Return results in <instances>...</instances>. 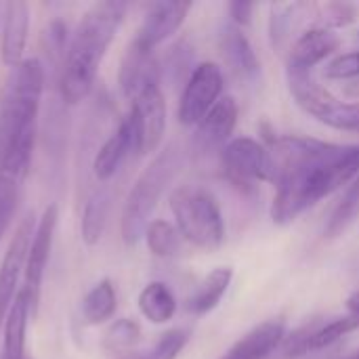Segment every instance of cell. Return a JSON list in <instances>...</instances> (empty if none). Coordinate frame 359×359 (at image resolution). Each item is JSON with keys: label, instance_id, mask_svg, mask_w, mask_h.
Instances as JSON below:
<instances>
[{"label": "cell", "instance_id": "obj_1", "mask_svg": "<svg viewBox=\"0 0 359 359\" xmlns=\"http://www.w3.org/2000/svg\"><path fill=\"white\" fill-rule=\"evenodd\" d=\"M276 164V225L294 223L305 210L351 185L359 177V145H339L311 137H280L269 147Z\"/></svg>", "mask_w": 359, "mask_h": 359}, {"label": "cell", "instance_id": "obj_2", "mask_svg": "<svg viewBox=\"0 0 359 359\" xmlns=\"http://www.w3.org/2000/svg\"><path fill=\"white\" fill-rule=\"evenodd\" d=\"M44 80L42 61L23 59L13 67L0 99V172L19 181L25 179L32 164Z\"/></svg>", "mask_w": 359, "mask_h": 359}, {"label": "cell", "instance_id": "obj_3", "mask_svg": "<svg viewBox=\"0 0 359 359\" xmlns=\"http://www.w3.org/2000/svg\"><path fill=\"white\" fill-rule=\"evenodd\" d=\"M126 2L105 0L93 4L78 21L59 69V97L65 105H76L88 97L109 44L120 29Z\"/></svg>", "mask_w": 359, "mask_h": 359}, {"label": "cell", "instance_id": "obj_4", "mask_svg": "<svg viewBox=\"0 0 359 359\" xmlns=\"http://www.w3.org/2000/svg\"><path fill=\"white\" fill-rule=\"evenodd\" d=\"M183 164L185 149L181 147V143L172 141L166 147H162L137 177L135 185L126 196L120 221V231L126 246H135L145 236L149 217L154 215L158 202L181 172Z\"/></svg>", "mask_w": 359, "mask_h": 359}, {"label": "cell", "instance_id": "obj_5", "mask_svg": "<svg viewBox=\"0 0 359 359\" xmlns=\"http://www.w3.org/2000/svg\"><path fill=\"white\" fill-rule=\"evenodd\" d=\"M175 225L185 242L212 252L225 242V219L219 200L204 187L181 185L168 198Z\"/></svg>", "mask_w": 359, "mask_h": 359}, {"label": "cell", "instance_id": "obj_6", "mask_svg": "<svg viewBox=\"0 0 359 359\" xmlns=\"http://www.w3.org/2000/svg\"><path fill=\"white\" fill-rule=\"evenodd\" d=\"M288 88L297 105L318 122L334 130L359 133V101L337 99L307 69H288Z\"/></svg>", "mask_w": 359, "mask_h": 359}, {"label": "cell", "instance_id": "obj_7", "mask_svg": "<svg viewBox=\"0 0 359 359\" xmlns=\"http://www.w3.org/2000/svg\"><path fill=\"white\" fill-rule=\"evenodd\" d=\"M225 177L244 194L252 191L257 183L276 179L273 156L267 145L252 137L231 139L221 151Z\"/></svg>", "mask_w": 359, "mask_h": 359}, {"label": "cell", "instance_id": "obj_8", "mask_svg": "<svg viewBox=\"0 0 359 359\" xmlns=\"http://www.w3.org/2000/svg\"><path fill=\"white\" fill-rule=\"evenodd\" d=\"M225 88V78H223V69L208 61V63H200L194 67V72L189 74L181 99H179V109H177V118L183 126H196L221 99Z\"/></svg>", "mask_w": 359, "mask_h": 359}, {"label": "cell", "instance_id": "obj_9", "mask_svg": "<svg viewBox=\"0 0 359 359\" xmlns=\"http://www.w3.org/2000/svg\"><path fill=\"white\" fill-rule=\"evenodd\" d=\"M130 101L128 116L135 124L139 156L154 154L166 133V99L160 82L145 84Z\"/></svg>", "mask_w": 359, "mask_h": 359}, {"label": "cell", "instance_id": "obj_10", "mask_svg": "<svg viewBox=\"0 0 359 359\" xmlns=\"http://www.w3.org/2000/svg\"><path fill=\"white\" fill-rule=\"evenodd\" d=\"M57 221H59V208H57V204H48L44 208L42 217L38 219L34 236H32L27 263H25V286H23L27 301H29L32 318H36V313H38L40 288H42L44 271L48 265V257H50V248H53V240H55V231H57Z\"/></svg>", "mask_w": 359, "mask_h": 359}, {"label": "cell", "instance_id": "obj_11", "mask_svg": "<svg viewBox=\"0 0 359 359\" xmlns=\"http://www.w3.org/2000/svg\"><path fill=\"white\" fill-rule=\"evenodd\" d=\"M238 101L233 97H221L217 105L196 124L191 151L196 158H210L221 154L231 141V135L238 124Z\"/></svg>", "mask_w": 359, "mask_h": 359}, {"label": "cell", "instance_id": "obj_12", "mask_svg": "<svg viewBox=\"0 0 359 359\" xmlns=\"http://www.w3.org/2000/svg\"><path fill=\"white\" fill-rule=\"evenodd\" d=\"M34 229H36L34 215L27 212L21 219L19 227L15 229L11 242H8V248L4 252V259L0 263V328L4 326L8 309L17 297L19 276L25 273V263H27V252H29Z\"/></svg>", "mask_w": 359, "mask_h": 359}, {"label": "cell", "instance_id": "obj_13", "mask_svg": "<svg viewBox=\"0 0 359 359\" xmlns=\"http://www.w3.org/2000/svg\"><path fill=\"white\" fill-rule=\"evenodd\" d=\"M355 330H359V324L351 316H343L332 322H311L286 337L282 349L286 358H301L313 351L328 349Z\"/></svg>", "mask_w": 359, "mask_h": 359}, {"label": "cell", "instance_id": "obj_14", "mask_svg": "<svg viewBox=\"0 0 359 359\" xmlns=\"http://www.w3.org/2000/svg\"><path fill=\"white\" fill-rule=\"evenodd\" d=\"M189 11H191V2H175V0L154 2L149 4L135 38L154 50L158 44L166 42L170 36H175L181 29Z\"/></svg>", "mask_w": 359, "mask_h": 359}, {"label": "cell", "instance_id": "obj_15", "mask_svg": "<svg viewBox=\"0 0 359 359\" xmlns=\"http://www.w3.org/2000/svg\"><path fill=\"white\" fill-rule=\"evenodd\" d=\"M120 88L124 97L133 99L145 84L162 80V67L151 48L141 44L137 38L130 40L122 63H120Z\"/></svg>", "mask_w": 359, "mask_h": 359}, {"label": "cell", "instance_id": "obj_16", "mask_svg": "<svg viewBox=\"0 0 359 359\" xmlns=\"http://www.w3.org/2000/svg\"><path fill=\"white\" fill-rule=\"evenodd\" d=\"M139 156V147H137V133H135V124L130 120V116H126L116 133L99 147L95 160H93V172L101 183H107L111 177H116V172L120 170V166L124 164V160L128 156Z\"/></svg>", "mask_w": 359, "mask_h": 359}, {"label": "cell", "instance_id": "obj_17", "mask_svg": "<svg viewBox=\"0 0 359 359\" xmlns=\"http://www.w3.org/2000/svg\"><path fill=\"white\" fill-rule=\"evenodd\" d=\"M284 341L286 322L282 318H271L248 330L227 349V353L221 359H267L284 345Z\"/></svg>", "mask_w": 359, "mask_h": 359}, {"label": "cell", "instance_id": "obj_18", "mask_svg": "<svg viewBox=\"0 0 359 359\" xmlns=\"http://www.w3.org/2000/svg\"><path fill=\"white\" fill-rule=\"evenodd\" d=\"M341 48V38L334 29L324 25L305 29L288 53V69H307L311 72L318 63L328 59L334 50Z\"/></svg>", "mask_w": 359, "mask_h": 359}, {"label": "cell", "instance_id": "obj_19", "mask_svg": "<svg viewBox=\"0 0 359 359\" xmlns=\"http://www.w3.org/2000/svg\"><path fill=\"white\" fill-rule=\"evenodd\" d=\"M29 32V4L21 0H11L4 4L2 42L0 57L8 67H17L23 61V50Z\"/></svg>", "mask_w": 359, "mask_h": 359}, {"label": "cell", "instance_id": "obj_20", "mask_svg": "<svg viewBox=\"0 0 359 359\" xmlns=\"http://www.w3.org/2000/svg\"><path fill=\"white\" fill-rule=\"evenodd\" d=\"M221 50L225 57V63L229 69L242 78V80H257L261 74V61L248 40V36L242 32V27L227 25L221 34Z\"/></svg>", "mask_w": 359, "mask_h": 359}, {"label": "cell", "instance_id": "obj_21", "mask_svg": "<svg viewBox=\"0 0 359 359\" xmlns=\"http://www.w3.org/2000/svg\"><path fill=\"white\" fill-rule=\"evenodd\" d=\"M32 318L29 311V301L25 290H19L8 316L2 326V355L0 359H25V330L27 322Z\"/></svg>", "mask_w": 359, "mask_h": 359}, {"label": "cell", "instance_id": "obj_22", "mask_svg": "<svg viewBox=\"0 0 359 359\" xmlns=\"http://www.w3.org/2000/svg\"><path fill=\"white\" fill-rule=\"evenodd\" d=\"M233 280L231 267H215L196 288V292L187 299V311L194 316H206L219 307L223 297L227 294Z\"/></svg>", "mask_w": 359, "mask_h": 359}, {"label": "cell", "instance_id": "obj_23", "mask_svg": "<svg viewBox=\"0 0 359 359\" xmlns=\"http://www.w3.org/2000/svg\"><path fill=\"white\" fill-rule=\"evenodd\" d=\"M109 210H111V191L107 187L95 189L84 204L82 225H80L82 242L86 246H97L101 242L107 227Z\"/></svg>", "mask_w": 359, "mask_h": 359}, {"label": "cell", "instance_id": "obj_24", "mask_svg": "<svg viewBox=\"0 0 359 359\" xmlns=\"http://www.w3.org/2000/svg\"><path fill=\"white\" fill-rule=\"evenodd\" d=\"M139 311L151 324H166L177 313V297L164 282H149L139 294Z\"/></svg>", "mask_w": 359, "mask_h": 359}, {"label": "cell", "instance_id": "obj_25", "mask_svg": "<svg viewBox=\"0 0 359 359\" xmlns=\"http://www.w3.org/2000/svg\"><path fill=\"white\" fill-rule=\"evenodd\" d=\"M118 307V297L111 280H101L97 282L86 297L82 299V318L88 326H99L111 320Z\"/></svg>", "mask_w": 359, "mask_h": 359}, {"label": "cell", "instance_id": "obj_26", "mask_svg": "<svg viewBox=\"0 0 359 359\" xmlns=\"http://www.w3.org/2000/svg\"><path fill=\"white\" fill-rule=\"evenodd\" d=\"M143 238H145L149 252L158 259H175L183 246V236L179 233L177 225H172L164 219L149 221Z\"/></svg>", "mask_w": 359, "mask_h": 359}, {"label": "cell", "instance_id": "obj_27", "mask_svg": "<svg viewBox=\"0 0 359 359\" xmlns=\"http://www.w3.org/2000/svg\"><path fill=\"white\" fill-rule=\"evenodd\" d=\"M359 217V177L347 187L343 200L339 202V206L334 208L328 225H326V238L334 240L339 236H343Z\"/></svg>", "mask_w": 359, "mask_h": 359}, {"label": "cell", "instance_id": "obj_28", "mask_svg": "<svg viewBox=\"0 0 359 359\" xmlns=\"http://www.w3.org/2000/svg\"><path fill=\"white\" fill-rule=\"evenodd\" d=\"M141 341V328L135 320H118L116 324L109 326V330L105 332L103 345L109 353L118 355L120 359L128 358L133 353V349L139 345Z\"/></svg>", "mask_w": 359, "mask_h": 359}, {"label": "cell", "instance_id": "obj_29", "mask_svg": "<svg viewBox=\"0 0 359 359\" xmlns=\"http://www.w3.org/2000/svg\"><path fill=\"white\" fill-rule=\"evenodd\" d=\"M187 343H189V332L185 328H172V330L164 332L154 343L151 349L141 351V353H130L124 359H177Z\"/></svg>", "mask_w": 359, "mask_h": 359}, {"label": "cell", "instance_id": "obj_30", "mask_svg": "<svg viewBox=\"0 0 359 359\" xmlns=\"http://www.w3.org/2000/svg\"><path fill=\"white\" fill-rule=\"evenodd\" d=\"M19 189L21 181L0 172V240L6 233V229L13 223V217L17 212V202H19Z\"/></svg>", "mask_w": 359, "mask_h": 359}, {"label": "cell", "instance_id": "obj_31", "mask_svg": "<svg viewBox=\"0 0 359 359\" xmlns=\"http://www.w3.org/2000/svg\"><path fill=\"white\" fill-rule=\"evenodd\" d=\"M42 44H44V53L48 55V61L53 65H63V57L67 50V25L61 19H53L44 32H42Z\"/></svg>", "mask_w": 359, "mask_h": 359}, {"label": "cell", "instance_id": "obj_32", "mask_svg": "<svg viewBox=\"0 0 359 359\" xmlns=\"http://www.w3.org/2000/svg\"><path fill=\"white\" fill-rule=\"evenodd\" d=\"M324 76L328 80H353V78H359V50L343 53V55L334 57L326 65Z\"/></svg>", "mask_w": 359, "mask_h": 359}, {"label": "cell", "instance_id": "obj_33", "mask_svg": "<svg viewBox=\"0 0 359 359\" xmlns=\"http://www.w3.org/2000/svg\"><path fill=\"white\" fill-rule=\"evenodd\" d=\"M355 17H358V11L351 4L332 2V4H326L324 6V27H328V29L349 25Z\"/></svg>", "mask_w": 359, "mask_h": 359}, {"label": "cell", "instance_id": "obj_34", "mask_svg": "<svg viewBox=\"0 0 359 359\" xmlns=\"http://www.w3.org/2000/svg\"><path fill=\"white\" fill-rule=\"evenodd\" d=\"M227 11H229V17H231L233 25L242 27V25H248L252 21L255 4L252 2H229Z\"/></svg>", "mask_w": 359, "mask_h": 359}, {"label": "cell", "instance_id": "obj_35", "mask_svg": "<svg viewBox=\"0 0 359 359\" xmlns=\"http://www.w3.org/2000/svg\"><path fill=\"white\" fill-rule=\"evenodd\" d=\"M347 316H351L359 324V290L349 294V299H347Z\"/></svg>", "mask_w": 359, "mask_h": 359}, {"label": "cell", "instance_id": "obj_36", "mask_svg": "<svg viewBox=\"0 0 359 359\" xmlns=\"http://www.w3.org/2000/svg\"><path fill=\"white\" fill-rule=\"evenodd\" d=\"M347 359H359V353H355V355H351V358H347Z\"/></svg>", "mask_w": 359, "mask_h": 359}]
</instances>
